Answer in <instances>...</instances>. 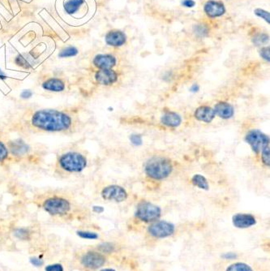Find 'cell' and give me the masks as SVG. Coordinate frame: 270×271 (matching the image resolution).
<instances>
[{
  "instance_id": "cell-1",
  "label": "cell",
  "mask_w": 270,
  "mask_h": 271,
  "mask_svg": "<svg viewBox=\"0 0 270 271\" xmlns=\"http://www.w3.org/2000/svg\"><path fill=\"white\" fill-rule=\"evenodd\" d=\"M36 128L48 132H61L72 125V119L65 113L56 110H41L36 111L31 120Z\"/></svg>"
},
{
  "instance_id": "cell-2",
  "label": "cell",
  "mask_w": 270,
  "mask_h": 271,
  "mask_svg": "<svg viewBox=\"0 0 270 271\" xmlns=\"http://www.w3.org/2000/svg\"><path fill=\"white\" fill-rule=\"evenodd\" d=\"M58 163L64 171L80 172L87 166V160L82 154L75 152H68L59 158Z\"/></svg>"
},
{
  "instance_id": "cell-3",
  "label": "cell",
  "mask_w": 270,
  "mask_h": 271,
  "mask_svg": "<svg viewBox=\"0 0 270 271\" xmlns=\"http://www.w3.org/2000/svg\"><path fill=\"white\" fill-rule=\"evenodd\" d=\"M172 171V165L169 160L155 159L148 162L145 166V172L151 178L162 180L167 177Z\"/></svg>"
},
{
  "instance_id": "cell-4",
  "label": "cell",
  "mask_w": 270,
  "mask_h": 271,
  "mask_svg": "<svg viewBox=\"0 0 270 271\" xmlns=\"http://www.w3.org/2000/svg\"><path fill=\"white\" fill-rule=\"evenodd\" d=\"M44 210L51 215H64L69 212L71 205L66 199L60 198H52L45 200L43 203Z\"/></svg>"
},
{
  "instance_id": "cell-5",
  "label": "cell",
  "mask_w": 270,
  "mask_h": 271,
  "mask_svg": "<svg viewBox=\"0 0 270 271\" xmlns=\"http://www.w3.org/2000/svg\"><path fill=\"white\" fill-rule=\"evenodd\" d=\"M136 217L144 222H153L161 216V209L149 202H141L136 210Z\"/></svg>"
},
{
  "instance_id": "cell-6",
  "label": "cell",
  "mask_w": 270,
  "mask_h": 271,
  "mask_svg": "<svg viewBox=\"0 0 270 271\" xmlns=\"http://www.w3.org/2000/svg\"><path fill=\"white\" fill-rule=\"evenodd\" d=\"M246 142L250 145L255 154H259L265 145L270 144L269 137L259 130L251 131L246 137Z\"/></svg>"
},
{
  "instance_id": "cell-7",
  "label": "cell",
  "mask_w": 270,
  "mask_h": 271,
  "mask_svg": "<svg viewBox=\"0 0 270 271\" xmlns=\"http://www.w3.org/2000/svg\"><path fill=\"white\" fill-rule=\"evenodd\" d=\"M148 232L152 236L155 238H165L170 236L175 232V226L170 222L160 221L151 225Z\"/></svg>"
},
{
  "instance_id": "cell-8",
  "label": "cell",
  "mask_w": 270,
  "mask_h": 271,
  "mask_svg": "<svg viewBox=\"0 0 270 271\" xmlns=\"http://www.w3.org/2000/svg\"><path fill=\"white\" fill-rule=\"evenodd\" d=\"M106 257L101 253L88 252L82 256L81 264L90 270H97L104 266Z\"/></svg>"
},
{
  "instance_id": "cell-9",
  "label": "cell",
  "mask_w": 270,
  "mask_h": 271,
  "mask_svg": "<svg viewBox=\"0 0 270 271\" xmlns=\"http://www.w3.org/2000/svg\"><path fill=\"white\" fill-rule=\"evenodd\" d=\"M102 197L106 200H114L116 202H122L126 200L127 194L124 188L120 186L110 185L102 190Z\"/></svg>"
},
{
  "instance_id": "cell-10",
  "label": "cell",
  "mask_w": 270,
  "mask_h": 271,
  "mask_svg": "<svg viewBox=\"0 0 270 271\" xmlns=\"http://www.w3.org/2000/svg\"><path fill=\"white\" fill-rule=\"evenodd\" d=\"M95 79L100 85L109 86L117 81L118 75L111 69H101L95 75Z\"/></svg>"
},
{
  "instance_id": "cell-11",
  "label": "cell",
  "mask_w": 270,
  "mask_h": 271,
  "mask_svg": "<svg viewBox=\"0 0 270 271\" xmlns=\"http://www.w3.org/2000/svg\"><path fill=\"white\" fill-rule=\"evenodd\" d=\"M233 225L237 228H248L252 227L256 223L255 218L252 215L248 214H238L232 217Z\"/></svg>"
},
{
  "instance_id": "cell-12",
  "label": "cell",
  "mask_w": 270,
  "mask_h": 271,
  "mask_svg": "<svg viewBox=\"0 0 270 271\" xmlns=\"http://www.w3.org/2000/svg\"><path fill=\"white\" fill-rule=\"evenodd\" d=\"M15 63L23 69H33L37 64V58L32 53H23L16 57Z\"/></svg>"
},
{
  "instance_id": "cell-13",
  "label": "cell",
  "mask_w": 270,
  "mask_h": 271,
  "mask_svg": "<svg viewBox=\"0 0 270 271\" xmlns=\"http://www.w3.org/2000/svg\"><path fill=\"white\" fill-rule=\"evenodd\" d=\"M204 12L209 18H218L223 15L226 9L222 3L214 0L208 1L204 5Z\"/></svg>"
},
{
  "instance_id": "cell-14",
  "label": "cell",
  "mask_w": 270,
  "mask_h": 271,
  "mask_svg": "<svg viewBox=\"0 0 270 271\" xmlns=\"http://www.w3.org/2000/svg\"><path fill=\"white\" fill-rule=\"evenodd\" d=\"M126 35L119 30L110 31L105 37L107 44L111 47H121L126 42Z\"/></svg>"
},
{
  "instance_id": "cell-15",
  "label": "cell",
  "mask_w": 270,
  "mask_h": 271,
  "mask_svg": "<svg viewBox=\"0 0 270 271\" xmlns=\"http://www.w3.org/2000/svg\"><path fill=\"white\" fill-rule=\"evenodd\" d=\"M93 64L97 69H111L116 64V59L110 54H98L93 59Z\"/></svg>"
},
{
  "instance_id": "cell-16",
  "label": "cell",
  "mask_w": 270,
  "mask_h": 271,
  "mask_svg": "<svg viewBox=\"0 0 270 271\" xmlns=\"http://www.w3.org/2000/svg\"><path fill=\"white\" fill-rule=\"evenodd\" d=\"M86 6L85 0H65L63 8L68 15H75V13Z\"/></svg>"
},
{
  "instance_id": "cell-17",
  "label": "cell",
  "mask_w": 270,
  "mask_h": 271,
  "mask_svg": "<svg viewBox=\"0 0 270 271\" xmlns=\"http://www.w3.org/2000/svg\"><path fill=\"white\" fill-rule=\"evenodd\" d=\"M8 148H9L11 153L15 156L24 155L28 153L29 149V145L20 139L15 140V141L9 142Z\"/></svg>"
},
{
  "instance_id": "cell-18",
  "label": "cell",
  "mask_w": 270,
  "mask_h": 271,
  "mask_svg": "<svg viewBox=\"0 0 270 271\" xmlns=\"http://www.w3.org/2000/svg\"><path fill=\"white\" fill-rule=\"evenodd\" d=\"M214 109L209 107H200L195 112V117L202 122L210 123L215 117Z\"/></svg>"
},
{
  "instance_id": "cell-19",
  "label": "cell",
  "mask_w": 270,
  "mask_h": 271,
  "mask_svg": "<svg viewBox=\"0 0 270 271\" xmlns=\"http://www.w3.org/2000/svg\"><path fill=\"white\" fill-rule=\"evenodd\" d=\"M214 112L221 119H230L234 115V108L231 104L227 103H219L215 106Z\"/></svg>"
},
{
  "instance_id": "cell-20",
  "label": "cell",
  "mask_w": 270,
  "mask_h": 271,
  "mask_svg": "<svg viewBox=\"0 0 270 271\" xmlns=\"http://www.w3.org/2000/svg\"><path fill=\"white\" fill-rule=\"evenodd\" d=\"M42 88L51 92H62L65 90V84L61 79L51 78L44 81Z\"/></svg>"
},
{
  "instance_id": "cell-21",
  "label": "cell",
  "mask_w": 270,
  "mask_h": 271,
  "mask_svg": "<svg viewBox=\"0 0 270 271\" xmlns=\"http://www.w3.org/2000/svg\"><path fill=\"white\" fill-rule=\"evenodd\" d=\"M181 117L175 112L165 113L162 117V123L168 127H178L181 124Z\"/></svg>"
},
{
  "instance_id": "cell-22",
  "label": "cell",
  "mask_w": 270,
  "mask_h": 271,
  "mask_svg": "<svg viewBox=\"0 0 270 271\" xmlns=\"http://www.w3.org/2000/svg\"><path fill=\"white\" fill-rule=\"evenodd\" d=\"M192 182L195 186H197L199 188L208 190L209 189V183L207 182L206 179L204 176L200 175H196L192 177Z\"/></svg>"
},
{
  "instance_id": "cell-23",
  "label": "cell",
  "mask_w": 270,
  "mask_h": 271,
  "mask_svg": "<svg viewBox=\"0 0 270 271\" xmlns=\"http://www.w3.org/2000/svg\"><path fill=\"white\" fill-rule=\"evenodd\" d=\"M15 237L20 240H29L31 239V234L29 232V230L24 229V228H18L16 229L13 232Z\"/></svg>"
},
{
  "instance_id": "cell-24",
  "label": "cell",
  "mask_w": 270,
  "mask_h": 271,
  "mask_svg": "<svg viewBox=\"0 0 270 271\" xmlns=\"http://www.w3.org/2000/svg\"><path fill=\"white\" fill-rule=\"evenodd\" d=\"M78 50L77 48H75V47H68L65 49L62 50L59 54H58V57L59 58H69V57H74L78 54Z\"/></svg>"
},
{
  "instance_id": "cell-25",
  "label": "cell",
  "mask_w": 270,
  "mask_h": 271,
  "mask_svg": "<svg viewBox=\"0 0 270 271\" xmlns=\"http://www.w3.org/2000/svg\"><path fill=\"white\" fill-rule=\"evenodd\" d=\"M226 271H253L252 269L250 266L245 263L242 262H237V263L232 264L226 269Z\"/></svg>"
},
{
  "instance_id": "cell-26",
  "label": "cell",
  "mask_w": 270,
  "mask_h": 271,
  "mask_svg": "<svg viewBox=\"0 0 270 271\" xmlns=\"http://www.w3.org/2000/svg\"><path fill=\"white\" fill-rule=\"evenodd\" d=\"M78 236L85 239H97L98 235L95 232H87V231H78L76 232Z\"/></svg>"
},
{
  "instance_id": "cell-27",
  "label": "cell",
  "mask_w": 270,
  "mask_h": 271,
  "mask_svg": "<svg viewBox=\"0 0 270 271\" xmlns=\"http://www.w3.org/2000/svg\"><path fill=\"white\" fill-rule=\"evenodd\" d=\"M253 42L256 46H260V45H265L269 42V36L266 35H258L253 37Z\"/></svg>"
},
{
  "instance_id": "cell-28",
  "label": "cell",
  "mask_w": 270,
  "mask_h": 271,
  "mask_svg": "<svg viewBox=\"0 0 270 271\" xmlns=\"http://www.w3.org/2000/svg\"><path fill=\"white\" fill-rule=\"evenodd\" d=\"M97 249H98L101 253H110L114 251V245L110 244V243H102V244L98 245Z\"/></svg>"
},
{
  "instance_id": "cell-29",
  "label": "cell",
  "mask_w": 270,
  "mask_h": 271,
  "mask_svg": "<svg viewBox=\"0 0 270 271\" xmlns=\"http://www.w3.org/2000/svg\"><path fill=\"white\" fill-rule=\"evenodd\" d=\"M261 153H262V160L263 163L267 165V166H270V144L265 145L264 148H263L262 150H261Z\"/></svg>"
},
{
  "instance_id": "cell-30",
  "label": "cell",
  "mask_w": 270,
  "mask_h": 271,
  "mask_svg": "<svg viewBox=\"0 0 270 271\" xmlns=\"http://www.w3.org/2000/svg\"><path fill=\"white\" fill-rule=\"evenodd\" d=\"M255 15L259 17V18H262L265 21H267L269 24H270V15L269 12H266V11L263 10V9H260V8H257L254 11Z\"/></svg>"
},
{
  "instance_id": "cell-31",
  "label": "cell",
  "mask_w": 270,
  "mask_h": 271,
  "mask_svg": "<svg viewBox=\"0 0 270 271\" xmlns=\"http://www.w3.org/2000/svg\"><path fill=\"white\" fill-rule=\"evenodd\" d=\"M45 271H64V269L61 264H51L46 266Z\"/></svg>"
},
{
  "instance_id": "cell-32",
  "label": "cell",
  "mask_w": 270,
  "mask_h": 271,
  "mask_svg": "<svg viewBox=\"0 0 270 271\" xmlns=\"http://www.w3.org/2000/svg\"><path fill=\"white\" fill-rule=\"evenodd\" d=\"M7 156H8V151L7 147L5 146L2 142H0V163L4 161Z\"/></svg>"
},
{
  "instance_id": "cell-33",
  "label": "cell",
  "mask_w": 270,
  "mask_h": 271,
  "mask_svg": "<svg viewBox=\"0 0 270 271\" xmlns=\"http://www.w3.org/2000/svg\"><path fill=\"white\" fill-rule=\"evenodd\" d=\"M29 261H30V263H31L33 266H36V267H41V266L44 265L43 259L40 258V257H36V256L31 257V258L29 259Z\"/></svg>"
},
{
  "instance_id": "cell-34",
  "label": "cell",
  "mask_w": 270,
  "mask_h": 271,
  "mask_svg": "<svg viewBox=\"0 0 270 271\" xmlns=\"http://www.w3.org/2000/svg\"><path fill=\"white\" fill-rule=\"evenodd\" d=\"M130 141L135 145H141L142 144V139L140 135H131L130 137Z\"/></svg>"
},
{
  "instance_id": "cell-35",
  "label": "cell",
  "mask_w": 270,
  "mask_h": 271,
  "mask_svg": "<svg viewBox=\"0 0 270 271\" xmlns=\"http://www.w3.org/2000/svg\"><path fill=\"white\" fill-rule=\"evenodd\" d=\"M260 54L263 59L267 60V61H270V47L262 48L260 51Z\"/></svg>"
},
{
  "instance_id": "cell-36",
  "label": "cell",
  "mask_w": 270,
  "mask_h": 271,
  "mask_svg": "<svg viewBox=\"0 0 270 271\" xmlns=\"http://www.w3.org/2000/svg\"><path fill=\"white\" fill-rule=\"evenodd\" d=\"M32 95H33V92L29 90H23L21 93H20V98H23V99H29V98H31Z\"/></svg>"
},
{
  "instance_id": "cell-37",
  "label": "cell",
  "mask_w": 270,
  "mask_h": 271,
  "mask_svg": "<svg viewBox=\"0 0 270 271\" xmlns=\"http://www.w3.org/2000/svg\"><path fill=\"white\" fill-rule=\"evenodd\" d=\"M182 4L184 7H187V8H192V7H194L196 3H195V1H193V0H183L182 2Z\"/></svg>"
},
{
  "instance_id": "cell-38",
  "label": "cell",
  "mask_w": 270,
  "mask_h": 271,
  "mask_svg": "<svg viewBox=\"0 0 270 271\" xmlns=\"http://www.w3.org/2000/svg\"><path fill=\"white\" fill-rule=\"evenodd\" d=\"M92 211L94 213H97V214H102V213L104 212V208L102 206H97V205H94L92 207Z\"/></svg>"
},
{
  "instance_id": "cell-39",
  "label": "cell",
  "mask_w": 270,
  "mask_h": 271,
  "mask_svg": "<svg viewBox=\"0 0 270 271\" xmlns=\"http://www.w3.org/2000/svg\"><path fill=\"white\" fill-rule=\"evenodd\" d=\"M235 254L232 253H226L225 255H223L224 258L226 259H234L236 257Z\"/></svg>"
},
{
  "instance_id": "cell-40",
  "label": "cell",
  "mask_w": 270,
  "mask_h": 271,
  "mask_svg": "<svg viewBox=\"0 0 270 271\" xmlns=\"http://www.w3.org/2000/svg\"><path fill=\"white\" fill-rule=\"evenodd\" d=\"M7 78V75L3 72V71H2V69H0V80H5Z\"/></svg>"
},
{
  "instance_id": "cell-41",
  "label": "cell",
  "mask_w": 270,
  "mask_h": 271,
  "mask_svg": "<svg viewBox=\"0 0 270 271\" xmlns=\"http://www.w3.org/2000/svg\"><path fill=\"white\" fill-rule=\"evenodd\" d=\"M199 90V86H197V85H194V86H192V88H191V91L192 92H197V91Z\"/></svg>"
},
{
  "instance_id": "cell-42",
  "label": "cell",
  "mask_w": 270,
  "mask_h": 271,
  "mask_svg": "<svg viewBox=\"0 0 270 271\" xmlns=\"http://www.w3.org/2000/svg\"><path fill=\"white\" fill-rule=\"evenodd\" d=\"M115 271V270H114V269L106 268V269H102V270H101V271Z\"/></svg>"
}]
</instances>
